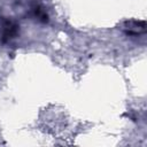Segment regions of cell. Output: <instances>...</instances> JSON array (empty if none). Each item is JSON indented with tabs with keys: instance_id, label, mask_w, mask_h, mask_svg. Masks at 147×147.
<instances>
[{
	"instance_id": "1",
	"label": "cell",
	"mask_w": 147,
	"mask_h": 147,
	"mask_svg": "<svg viewBox=\"0 0 147 147\" xmlns=\"http://www.w3.org/2000/svg\"><path fill=\"white\" fill-rule=\"evenodd\" d=\"M2 28H3V32H2V38L3 40H8L10 38H13V36H15L16 33V25L10 22V21H6L3 24H2Z\"/></svg>"
}]
</instances>
